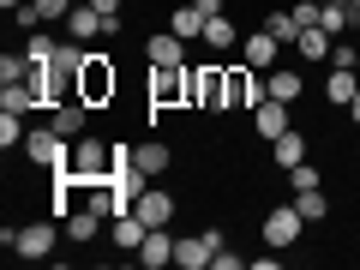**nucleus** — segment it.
Returning <instances> with one entry per match:
<instances>
[{"instance_id": "obj_1", "label": "nucleus", "mask_w": 360, "mask_h": 270, "mask_svg": "<svg viewBox=\"0 0 360 270\" xmlns=\"http://www.w3.org/2000/svg\"><path fill=\"white\" fill-rule=\"evenodd\" d=\"M60 217H49V222H25V229H0V246L13 258H25V264H42V258L60 246Z\"/></svg>"}, {"instance_id": "obj_2", "label": "nucleus", "mask_w": 360, "mask_h": 270, "mask_svg": "<svg viewBox=\"0 0 360 270\" xmlns=\"http://www.w3.org/2000/svg\"><path fill=\"white\" fill-rule=\"evenodd\" d=\"M186 108H210V115H222V108H229V66H222V60H198V66H193Z\"/></svg>"}, {"instance_id": "obj_3", "label": "nucleus", "mask_w": 360, "mask_h": 270, "mask_svg": "<svg viewBox=\"0 0 360 270\" xmlns=\"http://www.w3.org/2000/svg\"><path fill=\"white\" fill-rule=\"evenodd\" d=\"M78 96H84L90 108H108V103L120 96V72H115V60H108V54H96V49H90L84 72H78Z\"/></svg>"}, {"instance_id": "obj_4", "label": "nucleus", "mask_w": 360, "mask_h": 270, "mask_svg": "<svg viewBox=\"0 0 360 270\" xmlns=\"http://www.w3.org/2000/svg\"><path fill=\"white\" fill-rule=\"evenodd\" d=\"M186 84H193V66H150V127L162 108H186Z\"/></svg>"}, {"instance_id": "obj_5", "label": "nucleus", "mask_w": 360, "mask_h": 270, "mask_svg": "<svg viewBox=\"0 0 360 270\" xmlns=\"http://www.w3.org/2000/svg\"><path fill=\"white\" fill-rule=\"evenodd\" d=\"M18 150H25L37 168H66V162H72V139H66V132L54 127V120H49V127H30Z\"/></svg>"}, {"instance_id": "obj_6", "label": "nucleus", "mask_w": 360, "mask_h": 270, "mask_svg": "<svg viewBox=\"0 0 360 270\" xmlns=\"http://www.w3.org/2000/svg\"><path fill=\"white\" fill-rule=\"evenodd\" d=\"M300 229H307V217L295 210V198H288V205H270L264 222H258L264 246H276V252H295V246H300Z\"/></svg>"}, {"instance_id": "obj_7", "label": "nucleus", "mask_w": 360, "mask_h": 270, "mask_svg": "<svg viewBox=\"0 0 360 270\" xmlns=\"http://www.w3.org/2000/svg\"><path fill=\"white\" fill-rule=\"evenodd\" d=\"M108 168H115V144L78 132V139H72V174L78 180H108Z\"/></svg>"}, {"instance_id": "obj_8", "label": "nucleus", "mask_w": 360, "mask_h": 270, "mask_svg": "<svg viewBox=\"0 0 360 270\" xmlns=\"http://www.w3.org/2000/svg\"><path fill=\"white\" fill-rule=\"evenodd\" d=\"M270 96V84H264V72H252V66H229V108H258Z\"/></svg>"}, {"instance_id": "obj_9", "label": "nucleus", "mask_w": 360, "mask_h": 270, "mask_svg": "<svg viewBox=\"0 0 360 270\" xmlns=\"http://www.w3.org/2000/svg\"><path fill=\"white\" fill-rule=\"evenodd\" d=\"M174 193H162V186H156V180H150V186H144V193H139V205H132V217H139L144 222V229H168V222H174Z\"/></svg>"}, {"instance_id": "obj_10", "label": "nucleus", "mask_w": 360, "mask_h": 270, "mask_svg": "<svg viewBox=\"0 0 360 270\" xmlns=\"http://www.w3.org/2000/svg\"><path fill=\"white\" fill-rule=\"evenodd\" d=\"M222 246H210V234H174V264L180 270H210V258H217Z\"/></svg>"}, {"instance_id": "obj_11", "label": "nucleus", "mask_w": 360, "mask_h": 270, "mask_svg": "<svg viewBox=\"0 0 360 270\" xmlns=\"http://www.w3.org/2000/svg\"><path fill=\"white\" fill-rule=\"evenodd\" d=\"M288 127H295V115H288V103H276V96H264V103H258L252 108V132H258V139H283V132Z\"/></svg>"}, {"instance_id": "obj_12", "label": "nucleus", "mask_w": 360, "mask_h": 270, "mask_svg": "<svg viewBox=\"0 0 360 270\" xmlns=\"http://www.w3.org/2000/svg\"><path fill=\"white\" fill-rule=\"evenodd\" d=\"M240 54H246V66H252V72H270V66H276V54H283V42L258 25V30H246V37H240Z\"/></svg>"}, {"instance_id": "obj_13", "label": "nucleus", "mask_w": 360, "mask_h": 270, "mask_svg": "<svg viewBox=\"0 0 360 270\" xmlns=\"http://www.w3.org/2000/svg\"><path fill=\"white\" fill-rule=\"evenodd\" d=\"M144 60L150 66H186V37H174V30H150V42H144Z\"/></svg>"}, {"instance_id": "obj_14", "label": "nucleus", "mask_w": 360, "mask_h": 270, "mask_svg": "<svg viewBox=\"0 0 360 270\" xmlns=\"http://www.w3.org/2000/svg\"><path fill=\"white\" fill-rule=\"evenodd\" d=\"M66 13H72V0H25L13 18L25 30H37V25H66Z\"/></svg>"}, {"instance_id": "obj_15", "label": "nucleus", "mask_w": 360, "mask_h": 270, "mask_svg": "<svg viewBox=\"0 0 360 270\" xmlns=\"http://www.w3.org/2000/svg\"><path fill=\"white\" fill-rule=\"evenodd\" d=\"M132 258H139L144 270H168V264H174V234H168V229H150V234H144V246H139Z\"/></svg>"}, {"instance_id": "obj_16", "label": "nucleus", "mask_w": 360, "mask_h": 270, "mask_svg": "<svg viewBox=\"0 0 360 270\" xmlns=\"http://www.w3.org/2000/svg\"><path fill=\"white\" fill-rule=\"evenodd\" d=\"M264 84H270V96H276V103H288V108L307 96V78H300V66H270Z\"/></svg>"}, {"instance_id": "obj_17", "label": "nucleus", "mask_w": 360, "mask_h": 270, "mask_svg": "<svg viewBox=\"0 0 360 270\" xmlns=\"http://www.w3.org/2000/svg\"><path fill=\"white\" fill-rule=\"evenodd\" d=\"M354 90H360V72H354V66H330V78H324V103H330V108H348V103H354Z\"/></svg>"}, {"instance_id": "obj_18", "label": "nucleus", "mask_w": 360, "mask_h": 270, "mask_svg": "<svg viewBox=\"0 0 360 270\" xmlns=\"http://www.w3.org/2000/svg\"><path fill=\"white\" fill-rule=\"evenodd\" d=\"M60 30H66L72 42H96V37H103V13L84 0V6H72V13H66V25H60Z\"/></svg>"}, {"instance_id": "obj_19", "label": "nucleus", "mask_w": 360, "mask_h": 270, "mask_svg": "<svg viewBox=\"0 0 360 270\" xmlns=\"http://www.w3.org/2000/svg\"><path fill=\"white\" fill-rule=\"evenodd\" d=\"M270 156H276V168L288 174L295 162H307V156H312V144H307V132H295V127H288L283 139H270Z\"/></svg>"}, {"instance_id": "obj_20", "label": "nucleus", "mask_w": 360, "mask_h": 270, "mask_svg": "<svg viewBox=\"0 0 360 270\" xmlns=\"http://www.w3.org/2000/svg\"><path fill=\"white\" fill-rule=\"evenodd\" d=\"M49 115H54V127H60L66 139H78V132L90 127V103H84V96H66V103H60V108H49Z\"/></svg>"}, {"instance_id": "obj_21", "label": "nucleus", "mask_w": 360, "mask_h": 270, "mask_svg": "<svg viewBox=\"0 0 360 270\" xmlns=\"http://www.w3.org/2000/svg\"><path fill=\"white\" fill-rule=\"evenodd\" d=\"M205 49H210V54H229V49H240V30H234V18H229V13L205 18Z\"/></svg>"}, {"instance_id": "obj_22", "label": "nucleus", "mask_w": 360, "mask_h": 270, "mask_svg": "<svg viewBox=\"0 0 360 270\" xmlns=\"http://www.w3.org/2000/svg\"><path fill=\"white\" fill-rule=\"evenodd\" d=\"M60 229H66V240H72V246H90V240H96V234H103V217H96V210H84V205H78L72 217L60 222Z\"/></svg>"}, {"instance_id": "obj_23", "label": "nucleus", "mask_w": 360, "mask_h": 270, "mask_svg": "<svg viewBox=\"0 0 360 270\" xmlns=\"http://www.w3.org/2000/svg\"><path fill=\"white\" fill-rule=\"evenodd\" d=\"M132 162H139L150 180H162V168L174 162V156H168V144H162V139H144V144H132Z\"/></svg>"}, {"instance_id": "obj_24", "label": "nucleus", "mask_w": 360, "mask_h": 270, "mask_svg": "<svg viewBox=\"0 0 360 270\" xmlns=\"http://www.w3.org/2000/svg\"><path fill=\"white\" fill-rule=\"evenodd\" d=\"M144 234H150V229H144V222L132 217V210H127V217H115V222H108V240H115L120 252H139V246H144Z\"/></svg>"}, {"instance_id": "obj_25", "label": "nucleus", "mask_w": 360, "mask_h": 270, "mask_svg": "<svg viewBox=\"0 0 360 270\" xmlns=\"http://www.w3.org/2000/svg\"><path fill=\"white\" fill-rule=\"evenodd\" d=\"M168 30H174V37H186V42H198V37H205V13H198V0L174 6V13H168Z\"/></svg>"}, {"instance_id": "obj_26", "label": "nucleus", "mask_w": 360, "mask_h": 270, "mask_svg": "<svg viewBox=\"0 0 360 270\" xmlns=\"http://www.w3.org/2000/svg\"><path fill=\"white\" fill-rule=\"evenodd\" d=\"M295 49H300V60H330L336 37H330L324 25H307V30H300V42H295Z\"/></svg>"}, {"instance_id": "obj_27", "label": "nucleus", "mask_w": 360, "mask_h": 270, "mask_svg": "<svg viewBox=\"0 0 360 270\" xmlns=\"http://www.w3.org/2000/svg\"><path fill=\"white\" fill-rule=\"evenodd\" d=\"M0 108H13V115H30V108H42V96H37V84H0Z\"/></svg>"}, {"instance_id": "obj_28", "label": "nucleus", "mask_w": 360, "mask_h": 270, "mask_svg": "<svg viewBox=\"0 0 360 270\" xmlns=\"http://www.w3.org/2000/svg\"><path fill=\"white\" fill-rule=\"evenodd\" d=\"M264 30L283 42V49H295V42H300V18H295V6H288V13H264Z\"/></svg>"}, {"instance_id": "obj_29", "label": "nucleus", "mask_w": 360, "mask_h": 270, "mask_svg": "<svg viewBox=\"0 0 360 270\" xmlns=\"http://www.w3.org/2000/svg\"><path fill=\"white\" fill-rule=\"evenodd\" d=\"M25 54H30V66H49L54 54H60V37H49V30H30V42H25Z\"/></svg>"}, {"instance_id": "obj_30", "label": "nucleus", "mask_w": 360, "mask_h": 270, "mask_svg": "<svg viewBox=\"0 0 360 270\" xmlns=\"http://www.w3.org/2000/svg\"><path fill=\"white\" fill-rule=\"evenodd\" d=\"M295 210H300L307 222H324V217H330V198H324V186H312V193H295Z\"/></svg>"}, {"instance_id": "obj_31", "label": "nucleus", "mask_w": 360, "mask_h": 270, "mask_svg": "<svg viewBox=\"0 0 360 270\" xmlns=\"http://www.w3.org/2000/svg\"><path fill=\"white\" fill-rule=\"evenodd\" d=\"M25 115H13V108H0V144H6V150H18V144H25Z\"/></svg>"}, {"instance_id": "obj_32", "label": "nucleus", "mask_w": 360, "mask_h": 270, "mask_svg": "<svg viewBox=\"0 0 360 270\" xmlns=\"http://www.w3.org/2000/svg\"><path fill=\"white\" fill-rule=\"evenodd\" d=\"M288 186H295V193H312V186H324L319 162H312V156H307V162H295V168H288Z\"/></svg>"}, {"instance_id": "obj_33", "label": "nucleus", "mask_w": 360, "mask_h": 270, "mask_svg": "<svg viewBox=\"0 0 360 270\" xmlns=\"http://www.w3.org/2000/svg\"><path fill=\"white\" fill-rule=\"evenodd\" d=\"M30 78V54H0V84H25Z\"/></svg>"}, {"instance_id": "obj_34", "label": "nucleus", "mask_w": 360, "mask_h": 270, "mask_svg": "<svg viewBox=\"0 0 360 270\" xmlns=\"http://www.w3.org/2000/svg\"><path fill=\"white\" fill-rule=\"evenodd\" d=\"M90 6L103 13V37H120V25H127V18H120V0H90Z\"/></svg>"}, {"instance_id": "obj_35", "label": "nucleus", "mask_w": 360, "mask_h": 270, "mask_svg": "<svg viewBox=\"0 0 360 270\" xmlns=\"http://www.w3.org/2000/svg\"><path fill=\"white\" fill-rule=\"evenodd\" d=\"M240 264H246L240 252H217V258H210V270H240Z\"/></svg>"}, {"instance_id": "obj_36", "label": "nucleus", "mask_w": 360, "mask_h": 270, "mask_svg": "<svg viewBox=\"0 0 360 270\" xmlns=\"http://www.w3.org/2000/svg\"><path fill=\"white\" fill-rule=\"evenodd\" d=\"M198 13H205V18H217V13H222V0H198Z\"/></svg>"}, {"instance_id": "obj_37", "label": "nucleus", "mask_w": 360, "mask_h": 270, "mask_svg": "<svg viewBox=\"0 0 360 270\" xmlns=\"http://www.w3.org/2000/svg\"><path fill=\"white\" fill-rule=\"evenodd\" d=\"M348 120H354V127H360V90H354V103H348Z\"/></svg>"}, {"instance_id": "obj_38", "label": "nucleus", "mask_w": 360, "mask_h": 270, "mask_svg": "<svg viewBox=\"0 0 360 270\" xmlns=\"http://www.w3.org/2000/svg\"><path fill=\"white\" fill-rule=\"evenodd\" d=\"M0 6H6V13H18V6H25V0H0Z\"/></svg>"}, {"instance_id": "obj_39", "label": "nucleus", "mask_w": 360, "mask_h": 270, "mask_svg": "<svg viewBox=\"0 0 360 270\" xmlns=\"http://www.w3.org/2000/svg\"><path fill=\"white\" fill-rule=\"evenodd\" d=\"M354 72H360V54H354Z\"/></svg>"}, {"instance_id": "obj_40", "label": "nucleus", "mask_w": 360, "mask_h": 270, "mask_svg": "<svg viewBox=\"0 0 360 270\" xmlns=\"http://www.w3.org/2000/svg\"><path fill=\"white\" fill-rule=\"evenodd\" d=\"M348 6H360V0H348Z\"/></svg>"}]
</instances>
